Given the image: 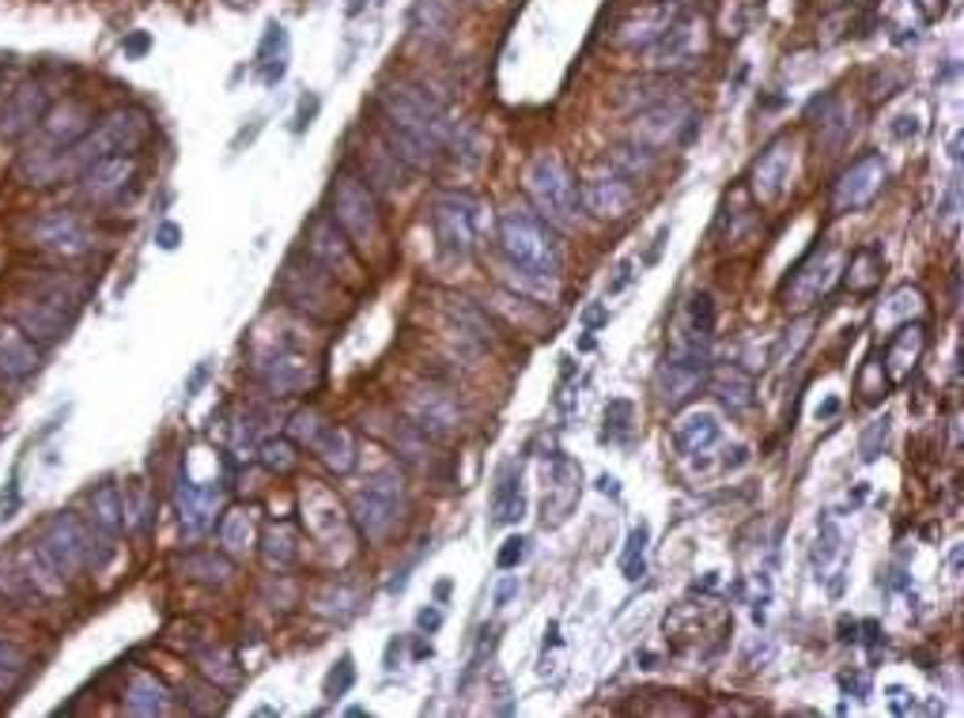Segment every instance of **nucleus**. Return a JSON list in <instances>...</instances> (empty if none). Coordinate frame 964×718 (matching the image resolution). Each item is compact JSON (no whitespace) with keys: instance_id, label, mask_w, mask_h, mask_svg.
<instances>
[{"instance_id":"f257e3e1","label":"nucleus","mask_w":964,"mask_h":718,"mask_svg":"<svg viewBox=\"0 0 964 718\" xmlns=\"http://www.w3.org/2000/svg\"><path fill=\"white\" fill-rule=\"evenodd\" d=\"M379 110H382V122H390L394 129H401L405 137L424 144L428 151L450 148L454 137H458V125H454L450 114L440 107V99L428 95L424 87L405 84V79L379 87Z\"/></svg>"},{"instance_id":"f03ea898","label":"nucleus","mask_w":964,"mask_h":718,"mask_svg":"<svg viewBox=\"0 0 964 718\" xmlns=\"http://www.w3.org/2000/svg\"><path fill=\"white\" fill-rule=\"evenodd\" d=\"M499 250L511 265L530 269L541 276H560L564 265V246L556 238L553 223L541 212L526 209V205H511L499 212Z\"/></svg>"},{"instance_id":"7ed1b4c3","label":"nucleus","mask_w":964,"mask_h":718,"mask_svg":"<svg viewBox=\"0 0 964 718\" xmlns=\"http://www.w3.org/2000/svg\"><path fill=\"white\" fill-rule=\"evenodd\" d=\"M151 137V122L145 110L137 107H118L110 110L107 117H102L99 125H91V129L84 133L76 144H69L65 148V163H69V174L84 171V166H91L95 159H107V156H133V151L140 148Z\"/></svg>"},{"instance_id":"20e7f679","label":"nucleus","mask_w":964,"mask_h":718,"mask_svg":"<svg viewBox=\"0 0 964 718\" xmlns=\"http://www.w3.org/2000/svg\"><path fill=\"white\" fill-rule=\"evenodd\" d=\"M330 220L337 231L356 246V250H371L382 238V212L374 201L371 186L356 178L353 171H341L330 186Z\"/></svg>"},{"instance_id":"39448f33","label":"nucleus","mask_w":964,"mask_h":718,"mask_svg":"<svg viewBox=\"0 0 964 718\" xmlns=\"http://www.w3.org/2000/svg\"><path fill=\"white\" fill-rule=\"evenodd\" d=\"M526 194H530L533 209L545 215L553 227H576L583 220V205H579V186L571 174L560 166V159L537 156L526 166Z\"/></svg>"},{"instance_id":"423d86ee","label":"nucleus","mask_w":964,"mask_h":718,"mask_svg":"<svg viewBox=\"0 0 964 718\" xmlns=\"http://www.w3.org/2000/svg\"><path fill=\"white\" fill-rule=\"evenodd\" d=\"M405 503L409 499H405L401 476L394 469H386V473L371 476L368 488H360L353 496V518L368 541H386L394 533V525L401 522Z\"/></svg>"},{"instance_id":"0eeeda50","label":"nucleus","mask_w":964,"mask_h":718,"mask_svg":"<svg viewBox=\"0 0 964 718\" xmlns=\"http://www.w3.org/2000/svg\"><path fill=\"white\" fill-rule=\"evenodd\" d=\"M432 235L446 258H469L481 235V201L469 194H440L432 205Z\"/></svg>"},{"instance_id":"6e6552de","label":"nucleus","mask_w":964,"mask_h":718,"mask_svg":"<svg viewBox=\"0 0 964 718\" xmlns=\"http://www.w3.org/2000/svg\"><path fill=\"white\" fill-rule=\"evenodd\" d=\"M281 295L288 302H296L299 310H307L310 318H322V322H330V318L341 314V284L333 281L325 269H318L314 261H288L284 265V276H281Z\"/></svg>"},{"instance_id":"1a4fd4ad","label":"nucleus","mask_w":964,"mask_h":718,"mask_svg":"<svg viewBox=\"0 0 964 718\" xmlns=\"http://www.w3.org/2000/svg\"><path fill=\"white\" fill-rule=\"evenodd\" d=\"M707 50V20L696 12H677L673 23L647 46V65L651 69H684L696 65Z\"/></svg>"},{"instance_id":"9d476101","label":"nucleus","mask_w":964,"mask_h":718,"mask_svg":"<svg viewBox=\"0 0 964 718\" xmlns=\"http://www.w3.org/2000/svg\"><path fill=\"white\" fill-rule=\"evenodd\" d=\"M307 258L314 261L318 269L333 276L337 284H360V258H356V246L348 243L337 231V223L330 215H314L307 227Z\"/></svg>"},{"instance_id":"9b49d317","label":"nucleus","mask_w":964,"mask_h":718,"mask_svg":"<svg viewBox=\"0 0 964 718\" xmlns=\"http://www.w3.org/2000/svg\"><path fill=\"white\" fill-rule=\"evenodd\" d=\"M692 107L681 99H673V95H666V99L651 102L647 110H640L635 114V129H632V140L643 144L647 151H663L669 148V144L684 140L692 133Z\"/></svg>"},{"instance_id":"f8f14e48","label":"nucleus","mask_w":964,"mask_h":718,"mask_svg":"<svg viewBox=\"0 0 964 718\" xmlns=\"http://www.w3.org/2000/svg\"><path fill=\"white\" fill-rule=\"evenodd\" d=\"M886 178H889V166H886V159H881L878 151H870V156L855 159V163H851L848 171L836 178V186H832V212L836 215H848V212L870 209L874 197L886 189Z\"/></svg>"},{"instance_id":"ddd939ff","label":"nucleus","mask_w":964,"mask_h":718,"mask_svg":"<svg viewBox=\"0 0 964 718\" xmlns=\"http://www.w3.org/2000/svg\"><path fill=\"white\" fill-rule=\"evenodd\" d=\"M292 435H299V443H307L310 450H314L337 476H345V473H353V469H356L353 435H348L345 428L322 420L318 412H299V417L292 420Z\"/></svg>"},{"instance_id":"4468645a","label":"nucleus","mask_w":964,"mask_h":718,"mask_svg":"<svg viewBox=\"0 0 964 718\" xmlns=\"http://www.w3.org/2000/svg\"><path fill=\"white\" fill-rule=\"evenodd\" d=\"M258 379L273 397H296L314 386V359L299 348H269L258 356Z\"/></svg>"},{"instance_id":"2eb2a0df","label":"nucleus","mask_w":964,"mask_h":718,"mask_svg":"<svg viewBox=\"0 0 964 718\" xmlns=\"http://www.w3.org/2000/svg\"><path fill=\"white\" fill-rule=\"evenodd\" d=\"M76 194L84 197L87 205H110L133 186L137 178V159L133 156H107V159H95L91 166L76 174Z\"/></svg>"},{"instance_id":"dca6fc26","label":"nucleus","mask_w":964,"mask_h":718,"mask_svg":"<svg viewBox=\"0 0 964 718\" xmlns=\"http://www.w3.org/2000/svg\"><path fill=\"white\" fill-rule=\"evenodd\" d=\"M707 374H712L707 356H677V352H669V359L658 367V379H655L658 397H663L666 409H681V405H689L692 397L707 386Z\"/></svg>"},{"instance_id":"f3484780","label":"nucleus","mask_w":964,"mask_h":718,"mask_svg":"<svg viewBox=\"0 0 964 718\" xmlns=\"http://www.w3.org/2000/svg\"><path fill=\"white\" fill-rule=\"evenodd\" d=\"M42 114H46V87L27 79V84H20L15 91H8L4 102H0V137L8 140L27 137V133L38 129Z\"/></svg>"},{"instance_id":"a211bd4d","label":"nucleus","mask_w":964,"mask_h":718,"mask_svg":"<svg viewBox=\"0 0 964 718\" xmlns=\"http://www.w3.org/2000/svg\"><path fill=\"white\" fill-rule=\"evenodd\" d=\"M836 273H840V258H836L832 250H828L825 258H820V253H809V258L791 273V281H787V292H783L787 307H794V310L814 307L820 295L832 287Z\"/></svg>"},{"instance_id":"6ab92c4d","label":"nucleus","mask_w":964,"mask_h":718,"mask_svg":"<svg viewBox=\"0 0 964 718\" xmlns=\"http://www.w3.org/2000/svg\"><path fill=\"white\" fill-rule=\"evenodd\" d=\"M579 205H583V212L597 215V220H625L635 209V186L625 174L591 178L579 186Z\"/></svg>"},{"instance_id":"aec40b11","label":"nucleus","mask_w":964,"mask_h":718,"mask_svg":"<svg viewBox=\"0 0 964 718\" xmlns=\"http://www.w3.org/2000/svg\"><path fill=\"white\" fill-rule=\"evenodd\" d=\"M30 238H35L38 246H46V250L53 253H84L91 250V227H87L84 220H79L76 212H46L35 220V227H30Z\"/></svg>"},{"instance_id":"412c9836","label":"nucleus","mask_w":964,"mask_h":718,"mask_svg":"<svg viewBox=\"0 0 964 718\" xmlns=\"http://www.w3.org/2000/svg\"><path fill=\"white\" fill-rule=\"evenodd\" d=\"M12 322L20 325L35 345H53V341H61L69 333L73 318H69L65 307H58V302L42 299V295H30V299H23L20 307L12 310Z\"/></svg>"},{"instance_id":"4be33fe9","label":"nucleus","mask_w":964,"mask_h":718,"mask_svg":"<svg viewBox=\"0 0 964 718\" xmlns=\"http://www.w3.org/2000/svg\"><path fill=\"white\" fill-rule=\"evenodd\" d=\"M794 171V144L787 137H776L768 148L761 151V159L753 163V189L761 201H776L787 194Z\"/></svg>"},{"instance_id":"5701e85b","label":"nucleus","mask_w":964,"mask_h":718,"mask_svg":"<svg viewBox=\"0 0 964 718\" xmlns=\"http://www.w3.org/2000/svg\"><path fill=\"white\" fill-rule=\"evenodd\" d=\"M91 125H95V110L79 99H65L42 114V122H38V140L50 144V148H69V144H76Z\"/></svg>"},{"instance_id":"b1692460","label":"nucleus","mask_w":964,"mask_h":718,"mask_svg":"<svg viewBox=\"0 0 964 718\" xmlns=\"http://www.w3.org/2000/svg\"><path fill=\"white\" fill-rule=\"evenodd\" d=\"M409 424L424 438H450L458 431V409L440 389H417L409 401Z\"/></svg>"},{"instance_id":"393cba45","label":"nucleus","mask_w":964,"mask_h":718,"mask_svg":"<svg viewBox=\"0 0 964 718\" xmlns=\"http://www.w3.org/2000/svg\"><path fill=\"white\" fill-rule=\"evenodd\" d=\"M42 363L38 345L20 330L15 322H0V382L15 386V382L30 379Z\"/></svg>"},{"instance_id":"a878e982","label":"nucleus","mask_w":964,"mask_h":718,"mask_svg":"<svg viewBox=\"0 0 964 718\" xmlns=\"http://www.w3.org/2000/svg\"><path fill=\"white\" fill-rule=\"evenodd\" d=\"M677 8L669 4V0H655V4H643L635 8L632 15H628L625 23H620L617 30V42L628 46V50H647L651 42H655L658 35L673 23Z\"/></svg>"},{"instance_id":"bb28decb","label":"nucleus","mask_w":964,"mask_h":718,"mask_svg":"<svg viewBox=\"0 0 964 718\" xmlns=\"http://www.w3.org/2000/svg\"><path fill=\"white\" fill-rule=\"evenodd\" d=\"M220 507V484H194L182 476L178 481V510H182V530L189 537H201L212 522H217Z\"/></svg>"},{"instance_id":"cd10ccee","label":"nucleus","mask_w":964,"mask_h":718,"mask_svg":"<svg viewBox=\"0 0 964 718\" xmlns=\"http://www.w3.org/2000/svg\"><path fill=\"white\" fill-rule=\"evenodd\" d=\"M526 515V496H522V469L504 466L492 488V525H515Z\"/></svg>"},{"instance_id":"c85d7f7f","label":"nucleus","mask_w":964,"mask_h":718,"mask_svg":"<svg viewBox=\"0 0 964 718\" xmlns=\"http://www.w3.org/2000/svg\"><path fill=\"white\" fill-rule=\"evenodd\" d=\"M919 352H923V325L919 322H904L886 345V359H881L886 367H881V371H886L892 382H904L907 374H912Z\"/></svg>"},{"instance_id":"c756f323","label":"nucleus","mask_w":964,"mask_h":718,"mask_svg":"<svg viewBox=\"0 0 964 718\" xmlns=\"http://www.w3.org/2000/svg\"><path fill=\"white\" fill-rule=\"evenodd\" d=\"M707 382H712L715 397H719L730 412H749V409H753V401H756L753 389L756 386H753V374H749L745 367L730 363V367H722V371L707 374Z\"/></svg>"},{"instance_id":"7c9ffc66","label":"nucleus","mask_w":964,"mask_h":718,"mask_svg":"<svg viewBox=\"0 0 964 718\" xmlns=\"http://www.w3.org/2000/svg\"><path fill=\"white\" fill-rule=\"evenodd\" d=\"M87 499H91V515H87V522H91L99 533H107L110 541L122 537V530H125V510H122V492H118V484L102 481L99 488L87 492Z\"/></svg>"},{"instance_id":"2f4dec72","label":"nucleus","mask_w":964,"mask_h":718,"mask_svg":"<svg viewBox=\"0 0 964 718\" xmlns=\"http://www.w3.org/2000/svg\"><path fill=\"white\" fill-rule=\"evenodd\" d=\"M722 438V424L715 412H692L673 428V443L681 454H707Z\"/></svg>"},{"instance_id":"473e14b6","label":"nucleus","mask_w":964,"mask_h":718,"mask_svg":"<svg viewBox=\"0 0 964 718\" xmlns=\"http://www.w3.org/2000/svg\"><path fill=\"white\" fill-rule=\"evenodd\" d=\"M125 711L129 715H166L171 711V696L166 689L148 673H137L125 689Z\"/></svg>"},{"instance_id":"72a5a7b5","label":"nucleus","mask_w":964,"mask_h":718,"mask_svg":"<svg viewBox=\"0 0 964 718\" xmlns=\"http://www.w3.org/2000/svg\"><path fill=\"white\" fill-rule=\"evenodd\" d=\"M881 265H886L881 246H863V250H855L851 253V265H848V287L858 295L874 292V287L881 284Z\"/></svg>"},{"instance_id":"f704fd0d","label":"nucleus","mask_w":964,"mask_h":718,"mask_svg":"<svg viewBox=\"0 0 964 718\" xmlns=\"http://www.w3.org/2000/svg\"><path fill=\"white\" fill-rule=\"evenodd\" d=\"M504 281L515 295H526V299H533V302H556V295H560L556 276H541V273H530V269H519V265H511V273H504Z\"/></svg>"},{"instance_id":"c9c22d12","label":"nucleus","mask_w":964,"mask_h":718,"mask_svg":"<svg viewBox=\"0 0 964 718\" xmlns=\"http://www.w3.org/2000/svg\"><path fill=\"white\" fill-rule=\"evenodd\" d=\"M261 556H265V564H269V568H276V571L292 568V564L299 560V545H296V533H292V525H284V522L269 525Z\"/></svg>"},{"instance_id":"e433bc0d","label":"nucleus","mask_w":964,"mask_h":718,"mask_svg":"<svg viewBox=\"0 0 964 718\" xmlns=\"http://www.w3.org/2000/svg\"><path fill=\"white\" fill-rule=\"evenodd\" d=\"M27 673H30V654L15 640H4V635H0V689L4 692L15 689Z\"/></svg>"},{"instance_id":"4c0bfd02","label":"nucleus","mask_w":964,"mask_h":718,"mask_svg":"<svg viewBox=\"0 0 964 718\" xmlns=\"http://www.w3.org/2000/svg\"><path fill=\"white\" fill-rule=\"evenodd\" d=\"M684 318H689V333L700 341L715 337V302L707 292H696L689 302H684Z\"/></svg>"},{"instance_id":"58836bf2","label":"nucleus","mask_w":964,"mask_h":718,"mask_svg":"<svg viewBox=\"0 0 964 718\" xmlns=\"http://www.w3.org/2000/svg\"><path fill=\"white\" fill-rule=\"evenodd\" d=\"M923 307V295L915 292V287H900L897 295L886 302V307L878 310V325H892V322H912V314H919Z\"/></svg>"},{"instance_id":"ea45409f","label":"nucleus","mask_w":964,"mask_h":718,"mask_svg":"<svg viewBox=\"0 0 964 718\" xmlns=\"http://www.w3.org/2000/svg\"><path fill=\"white\" fill-rule=\"evenodd\" d=\"M647 537H651L647 522L635 525L632 537H628V548H625V556H620V568H625L628 582L643 579V571H647V560H643V556H647Z\"/></svg>"},{"instance_id":"a19ab883","label":"nucleus","mask_w":964,"mask_h":718,"mask_svg":"<svg viewBox=\"0 0 964 718\" xmlns=\"http://www.w3.org/2000/svg\"><path fill=\"white\" fill-rule=\"evenodd\" d=\"M613 163H617V171L625 174V178H643V174L651 171V163H655V151H647L643 144H625V148H613Z\"/></svg>"},{"instance_id":"79ce46f5","label":"nucleus","mask_w":964,"mask_h":718,"mask_svg":"<svg viewBox=\"0 0 964 718\" xmlns=\"http://www.w3.org/2000/svg\"><path fill=\"white\" fill-rule=\"evenodd\" d=\"M122 510H125V525H137V530H148L151 522V499H148V488L140 481L125 484L122 492Z\"/></svg>"},{"instance_id":"37998d69","label":"nucleus","mask_w":964,"mask_h":718,"mask_svg":"<svg viewBox=\"0 0 964 718\" xmlns=\"http://www.w3.org/2000/svg\"><path fill=\"white\" fill-rule=\"evenodd\" d=\"M250 533H254V525H250V515H246V510H227V515H223L220 545L227 548V553H243Z\"/></svg>"},{"instance_id":"c03bdc74","label":"nucleus","mask_w":964,"mask_h":718,"mask_svg":"<svg viewBox=\"0 0 964 718\" xmlns=\"http://www.w3.org/2000/svg\"><path fill=\"white\" fill-rule=\"evenodd\" d=\"M261 461H265L273 473H288V469H296L299 454L292 443H284V438H276V443H265L261 446Z\"/></svg>"},{"instance_id":"a18cd8bd","label":"nucleus","mask_w":964,"mask_h":718,"mask_svg":"<svg viewBox=\"0 0 964 718\" xmlns=\"http://www.w3.org/2000/svg\"><path fill=\"white\" fill-rule=\"evenodd\" d=\"M353 684H356V666H353V658L345 654V658H341L337 666L330 669V677H325V696H330V700L345 696Z\"/></svg>"},{"instance_id":"49530a36","label":"nucleus","mask_w":964,"mask_h":718,"mask_svg":"<svg viewBox=\"0 0 964 718\" xmlns=\"http://www.w3.org/2000/svg\"><path fill=\"white\" fill-rule=\"evenodd\" d=\"M820 537H817V568H825L828 560H832V556H840V530H836V522L832 518H820Z\"/></svg>"},{"instance_id":"de8ad7c7","label":"nucleus","mask_w":964,"mask_h":718,"mask_svg":"<svg viewBox=\"0 0 964 718\" xmlns=\"http://www.w3.org/2000/svg\"><path fill=\"white\" fill-rule=\"evenodd\" d=\"M886 443H889V420H874V424L863 431V443H858V454H863L866 461H874L881 450H886Z\"/></svg>"},{"instance_id":"09e8293b","label":"nucleus","mask_w":964,"mask_h":718,"mask_svg":"<svg viewBox=\"0 0 964 718\" xmlns=\"http://www.w3.org/2000/svg\"><path fill=\"white\" fill-rule=\"evenodd\" d=\"M628 428H632V401H613L609 412H605V435L625 438Z\"/></svg>"},{"instance_id":"8fccbe9b","label":"nucleus","mask_w":964,"mask_h":718,"mask_svg":"<svg viewBox=\"0 0 964 718\" xmlns=\"http://www.w3.org/2000/svg\"><path fill=\"white\" fill-rule=\"evenodd\" d=\"M526 556H530V541H526V537H507L504 548H499V556H496V564L504 571H511V568H519Z\"/></svg>"},{"instance_id":"3c124183","label":"nucleus","mask_w":964,"mask_h":718,"mask_svg":"<svg viewBox=\"0 0 964 718\" xmlns=\"http://www.w3.org/2000/svg\"><path fill=\"white\" fill-rule=\"evenodd\" d=\"M156 243H159V250H174V246L182 243V227H178V223H171V220H163L156 227Z\"/></svg>"},{"instance_id":"603ef678","label":"nucleus","mask_w":964,"mask_h":718,"mask_svg":"<svg viewBox=\"0 0 964 718\" xmlns=\"http://www.w3.org/2000/svg\"><path fill=\"white\" fill-rule=\"evenodd\" d=\"M515 594H519V579H515V574H511V579H504V582H499V586H496V594H492V605H496V609H504V605L511 602Z\"/></svg>"},{"instance_id":"864d4df0","label":"nucleus","mask_w":964,"mask_h":718,"mask_svg":"<svg viewBox=\"0 0 964 718\" xmlns=\"http://www.w3.org/2000/svg\"><path fill=\"white\" fill-rule=\"evenodd\" d=\"M605 322H609V310H605V307H586V310H583V325H586V333L602 330Z\"/></svg>"},{"instance_id":"5fc2aeb1","label":"nucleus","mask_w":964,"mask_h":718,"mask_svg":"<svg viewBox=\"0 0 964 718\" xmlns=\"http://www.w3.org/2000/svg\"><path fill=\"white\" fill-rule=\"evenodd\" d=\"M417 624H420V632H440L443 612H440V609H420V612H417Z\"/></svg>"},{"instance_id":"6e6d98bb","label":"nucleus","mask_w":964,"mask_h":718,"mask_svg":"<svg viewBox=\"0 0 964 718\" xmlns=\"http://www.w3.org/2000/svg\"><path fill=\"white\" fill-rule=\"evenodd\" d=\"M628 284H632V261H620L617 276H613V284H609V295H617L620 287H628Z\"/></svg>"},{"instance_id":"4d7b16f0","label":"nucleus","mask_w":964,"mask_h":718,"mask_svg":"<svg viewBox=\"0 0 964 718\" xmlns=\"http://www.w3.org/2000/svg\"><path fill=\"white\" fill-rule=\"evenodd\" d=\"M205 379H209V363H201V367H197V371H194V374H189V382H186V394H189V397H194V394H197V389H201V386H205Z\"/></svg>"},{"instance_id":"13d9d810","label":"nucleus","mask_w":964,"mask_h":718,"mask_svg":"<svg viewBox=\"0 0 964 718\" xmlns=\"http://www.w3.org/2000/svg\"><path fill=\"white\" fill-rule=\"evenodd\" d=\"M318 114V99H310V107H307V99H302V107H299V117H296V129H307L310 125V117Z\"/></svg>"},{"instance_id":"bf43d9fd","label":"nucleus","mask_w":964,"mask_h":718,"mask_svg":"<svg viewBox=\"0 0 964 718\" xmlns=\"http://www.w3.org/2000/svg\"><path fill=\"white\" fill-rule=\"evenodd\" d=\"M122 50L133 53V58H137V53H145L148 50V35H133L129 42H122Z\"/></svg>"},{"instance_id":"052dcab7","label":"nucleus","mask_w":964,"mask_h":718,"mask_svg":"<svg viewBox=\"0 0 964 718\" xmlns=\"http://www.w3.org/2000/svg\"><path fill=\"white\" fill-rule=\"evenodd\" d=\"M666 238H669V227H663V231H658V235H655V246H651V250H647V258H643V261H647V265H651V261H658V253H663Z\"/></svg>"},{"instance_id":"680f3d73","label":"nucleus","mask_w":964,"mask_h":718,"mask_svg":"<svg viewBox=\"0 0 964 718\" xmlns=\"http://www.w3.org/2000/svg\"><path fill=\"white\" fill-rule=\"evenodd\" d=\"M836 412H840V401H836V397H828L825 405H817L814 417H817V420H828V417H836Z\"/></svg>"},{"instance_id":"e2e57ef3","label":"nucleus","mask_w":964,"mask_h":718,"mask_svg":"<svg viewBox=\"0 0 964 718\" xmlns=\"http://www.w3.org/2000/svg\"><path fill=\"white\" fill-rule=\"evenodd\" d=\"M597 488H602V492H613V496H617V492H620V488H617V481H613V476H602V481H597Z\"/></svg>"},{"instance_id":"0e129e2a","label":"nucleus","mask_w":964,"mask_h":718,"mask_svg":"<svg viewBox=\"0 0 964 718\" xmlns=\"http://www.w3.org/2000/svg\"><path fill=\"white\" fill-rule=\"evenodd\" d=\"M363 4H368V0H348V12H353V15H356V12H360V8H363Z\"/></svg>"}]
</instances>
